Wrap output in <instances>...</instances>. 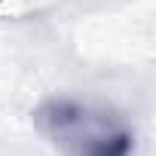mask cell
I'll return each mask as SVG.
<instances>
[{
    "mask_svg": "<svg viewBox=\"0 0 156 156\" xmlns=\"http://www.w3.org/2000/svg\"><path fill=\"white\" fill-rule=\"evenodd\" d=\"M34 129L58 156H135L132 122L92 98L52 95L34 107Z\"/></svg>",
    "mask_w": 156,
    "mask_h": 156,
    "instance_id": "6da1fadb",
    "label": "cell"
}]
</instances>
